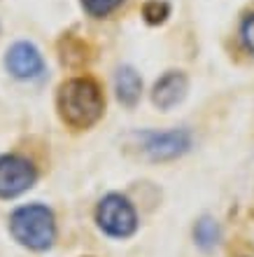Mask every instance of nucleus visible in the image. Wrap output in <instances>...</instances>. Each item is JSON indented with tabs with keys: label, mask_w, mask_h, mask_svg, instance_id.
Returning <instances> with one entry per match:
<instances>
[{
	"label": "nucleus",
	"mask_w": 254,
	"mask_h": 257,
	"mask_svg": "<svg viewBox=\"0 0 254 257\" xmlns=\"http://www.w3.org/2000/svg\"><path fill=\"white\" fill-rule=\"evenodd\" d=\"M240 38H242V45L247 47V52L254 54V12H249L240 24Z\"/></svg>",
	"instance_id": "obj_12"
},
{
	"label": "nucleus",
	"mask_w": 254,
	"mask_h": 257,
	"mask_svg": "<svg viewBox=\"0 0 254 257\" xmlns=\"http://www.w3.org/2000/svg\"><path fill=\"white\" fill-rule=\"evenodd\" d=\"M38 180V171L26 157H0V199H12L31 190Z\"/></svg>",
	"instance_id": "obj_5"
},
{
	"label": "nucleus",
	"mask_w": 254,
	"mask_h": 257,
	"mask_svg": "<svg viewBox=\"0 0 254 257\" xmlns=\"http://www.w3.org/2000/svg\"><path fill=\"white\" fill-rule=\"evenodd\" d=\"M142 17L147 24L156 26V24H163V21L170 17V5L166 0H147L145 7H142Z\"/></svg>",
	"instance_id": "obj_10"
},
{
	"label": "nucleus",
	"mask_w": 254,
	"mask_h": 257,
	"mask_svg": "<svg viewBox=\"0 0 254 257\" xmlns=\"http://www.w3.org/2000/svg\"><path fill=\"white\" fill-rule=\"evenodd\" d=\"M121 3H124V0H82V7H84V12H87L89 17L103 19L107 14H112Z\"/></svg>",
	"instance_id": "obj_11"
},
{
	"label": "nucleus",
	"mask_w": 254,
	"mask_h": 257,
	"mask_svg": "<svg viewBox=\"0 0 254 257\" xmlns=\"http://www.w3.org/2000/svg\"><path fill=\"white\" fill-rule=\"evenodd\" d=\"M114 91H117V98H119L124 105H135L140 101V94H142V80L138 70L131 66H121L114 75Z\"/></svg>",
	"instance_id": "obj_8"
},
{
	"label": "nucleus",
	"mask_w": 254,
	"mask_h": 257,
	"mask_svg": "<svg viewBox=\"0 0 254 257\" xmlns=\"http://www.w3.org/2000/svg\"><path fill=\"white\" fill-rule=\"evenodd\" d=\"M96 222L107 236L114 238H128L138 229V215H135L133 203L124 194H114V192L98 201Z\"/></svg>",
	"instance_id": "obj_3"
},
{
	"label": "nucleus",
	"mask_w": 254,
	"mask_h": 257,
	"mask_svg": "<svg viewBox=\"0 0 254 257\" xmlns=\"http://www.w3.org/2000/svg\"><path fill=\"white\" fill-rule=\"evenodd\" d=\"M10 229L12 236L31 250H47L56 238L54 213L42 203H28L17 208L10 217Z\"/></svg>",
	"instance_id": "obj_2"
},
{
	"label": "nucleus",
	"mask_w": 254,
	"mask_h": 257,
	"mask_svg": "<svg viewBox=\"0 0 254 257\" xmlns=\"http://www.w3.org/2000/svg\"><path fill=\"white\" fill-rule=\"evenodd\" d=\"M140 148L152 162H170L177 159L191 148V134L187 128H170V131H142Z\"/></svg>",
	"instance_id": "obj_4"
},
{
	"label": "nucleus",
	"mask_w": 254,
	"mask_h": 257,
	"mask_svg": "<svg viewBox=\"0 0 254 257\" xmlns=\"http://www.w3.org/2000/svg\"><path fill=\"white\" fill-rule=\"evenodd\" d=\"M59 115L73 128H89L103 117L105 98L98 82L91 77H73L59 89Z\"/></svg>",
	"instance_id": "obj_1"
},
{
	"label": "nucleus",
	"mask_w": 254,
	"mask_h": 257,
	"mask_svg": "<svg viewBox=\"0 0 254 257\" xmlns=\"http://www.w3.org/2000/svg\"><path fill=\"white\" fill-rule=\"evenodd\" d=\"M5 66L10 75H14L17 80H35L40 77L45 70V61H42L40 49L33 42H14L5 54Z\"/></svg>",
	"instance_id": "obj_6"
},
{
	"label": "nucleus",
	"mask_w": 254,
	"mask_h": 257,
	"mask_svg": "<svg viewBox=\"0 0 254 257\" xmlns=\"http://www.w3.org/2000/svg\"><path fill=\"white\" fill-rule=\"evenodd\" d=\"M189 91V80L182 70H168L161 75L152 87V103L159 110H173L177 103L184 101Z\"/></svg>",
	"instance_id": "obj_7"
},
{
	"label": "nucleus",
	"mask_w": 254,
	"mask_h": 257,
	"mask_svg": "<svg viewBox=\"0 0 254 257\" xmlns=\"http://www.w3.org/2000/svg\"><path fill=\"white\" fill-rule=\"evenodd\" d=\"M219 236H221V231H219V224L214 222L212 217H201L198 222H196L194 227V241L198 248H203V250H212L214 245L219 243Z\"/></svg>",
	"instance_id": "obj_9"
}]
</instances>
